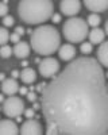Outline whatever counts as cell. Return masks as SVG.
Masks as SVG:
<instances>
[{
  "label": "cell",
  "instance_id": "1",
  "mask_svg": "<svg viewBox=\"0 0 108 135\" xmlns=\"http://www.w3.org/2000/svg\"><path fill=\"white\" fill-rule=\"evenodd\" d=\"M99 60L78 57L46 84L42 114L49 127L62 135L108 132V85Z\"/></svg>",
  "mask_w": 108,
  "mask_h": 135
},
{
  "label": "cell",
  "instance_id": "2",
  "mask_svg": "<svg viewBox=\"0 0 108 135\" xmlns=\"http://www.w3.org/2000/svg\"><path fill=\"white\" fill-rule=\"evenodd\" d=\"M30 45L35 53L47 57L58 51L61 46V35L54 26L39 25L34 31H31Z\"/></svg>",
  "mask_w": 108,
  "mask_h": 135
},
{
  "label": "cell",
  "instance_id": "3",
  "mask_svg": "<svg viewBox=\"0 0 108 135\" xmlns=\"http://www.w3.org/2000/svg\"><path fill=\"white\" fill-rule=\"evenodd\" d=\"M54 4L51 0H20L18 15L27 25H43L51 19Z\"/></svg>",
  "mask_w": 108,
  "mask_h": 135
},
{
  "label": "cell",
  "instance_id": "4",
  "mask_svg": "<svg viewBox=\"0 0 108 135\" xmlns=\"http://www.w3.org/2000/svg\"><path fill=\"white\" fill-rule=\"evenodd\" d=\"M62 34L70 43H81L89 34L88 22L82 18L70 16L62 25Z\"/></svg>",
  "mask_w": 108,
  "mask_h": 135
},
{
  "label": "cell",
  "instance_id": "5",
  "mask_svg": "<svg viewBox=\"0 0 108 135\" xmlns=\"http://www.w3.org/2000/svg\"><path fill=\"white\" fill-rule=\"evenodd\" d=\"M4 115L7 118L11 119H16L18 116H20L24 112V103L20 97L12 95L8 96L4 101H3V107H2Z\"/></svg>",
  "mask_w": 108,
  "mask_h": 135
},
{
  "label": "cell",
  "instance_id": "6",
  "mask_svg": "<svg viewBox=\"0 0 108 135\" xmlns=\"http://www.w3.org/2000/svg\"><path fill=\"white\" fill-rule=\"evenodd\" d=\"M60 62L58 60L50 57H45L39 64H38V70H39V74L45 78H51L54 76H57L60 73Z\"/></svg>",
  "mask_w": 108,
  "mask_h": 135
},
{
  "label": "cell",
  "instance_id": "7",
  "mask_svg": "<svg viewBox=\"0 0 108 135\" xmlns=\"http://www.w3.org/2000/svg\"><path fill=\"white\" fill-rule=\"evenodd\" d=\"M60 9L65 16H76L81 11V2L80 0H61Z\"/></svg>",
  "mask_w": 108,
  "mask_h": 135
},
{
  "label": "cell",
  "instance_id": "8",
  "mask_svg": "<svg viewBox=\"0 0 108 135\" xmlns=\"http://www.w3.org/2000/svg\"><path fill=\"white\" fill-rule=\"evenodd\" d=\"M43 132L42 130V124L35 120L34 118L27 119L26 122H23V124L20 126V134L22 135H41Z\"/></svg>",
  "mask_w": 108,
  "mask_h": 135
},
{
  "label": "cell",
  "instance_id": "9",
  "mask_svg": "<svg viewBox=\"0 0 108 135\" xmlns=\"http://www.w3.org/2000/svg\"><path fill=\"white\" fill-rule=\"evenodd\" d=\"M20 134V127H18L16 123L8 119H0V135H18Z\"/></svg>",
  "mask_w": 108,
  "mask_h": 135
},
{
  "label": "cell",
  "instance_id": "10",
  "mask_svg": "<svg viewBox=\"0 0 108 135\" xmlns=\"http://www.w3.org/2000/svg\"><path fill=\"white\" fill-rule=\"evenodd\" d=\"M58 57L65 61V62H70L74 60L76 57V47L73 46V43H65V45H61L60 49H58Z\"/></svg>",
  "mask_w": 108,
  "mask_h": 135
},
{
  "label": "cell",
  "instance_id": "11",
  "mask_svg": "<svg viewBox=\"0 0 108 135\" xmlns=\"http://www.w3.org/2000/svg\"><path fill=\"white\" fill-rule=\"evenodd\" d=\"M85 7L92 12H105L108 9V0H84Z\"/></svg>",
  "mask_w": 108,
  "mask_h": 135
},
{
  "label": "cell",
  "instance_id": "12",
  "mask_svg": "<svg viewBox=\"0 0 108 135\" xmlns=\"http://www.w3.org/2000/svg\"><path fill=\"white\" fill-rule=\"evenodd\" d=\"M19 84L18 81L15 80L14 77L11 78H6L4 81H2V92L4 95H8V96H12V95H16L19 92Z\"/></svg>",
  "mask_w": 108,
  "mask_h": 135
},
{
  "label": "cell",
  "instance_id": "13",
  "mask_svg": "<svg viewBox=\"0 0 108 135\" xmlns=\"http://www.w3.org/2000/svg\"><path fill=\"white\" fill-rule=\"evenodd\" d=\"M14 49V55L18 58H27L30 55V51H31V45H28L27 42L24 41H19L18 43H15V46L12 47Z\"/></svg>",
  "mask_w": 108,
  "mask_h": 135
},
{
  "label": "cell",
  "instance_id": "14",
  "mask_svg": "<svg viewBox=\"0 0 108 135\" xmlns=\"http://www.w3.org/2000/svg\"><path fill=\"white\" fill-rule=\"evenodd\" d=\"M105 35H107L105 31L101 30L100 27H92V30L88 34V38H89V42L92 45H100L104 42Z\"/></svg>",
  "mask_w": 108,
  "mask_h": 135
},
{
  "label": "cell",
  "instance_id": "15",
  "mask_svg": "<svg viewBox=\"0 0 108 135\" xmlns=\"http://www.w3.org/2000/svg\"><path fill=\"white\" fill-rule=\"evenodd\" d=\"M97 60L104 68H108V41L100 43L99 50H97Z\"/></svg>",
  "mask_w": 108,
  "mask_h": 135
},
{
  "label": "cell",
  "instance_id": "16",
  "mask_svg": "<svg viewBox=\"0 0 108 135\" xmlns=\"http://www.w3.org/2000/svg\"><path fill=\"white\" fill-rule=\"evenodd\" d=\"M20 78L24 84H32L37 80V72L32 69V68L26 66L24 69L20 72Z\"/></svg>",
  "mask_w": 108,
  "mask_h": 135
},
{
  "label": "cell",
  "instance_id": "17",
  "mask_svg": "<svg viewBox=\"0 0 108 135\" xmlns=\"http://www.w3.org/2000/svg\"><path fill=\"white\" fill-rule=\"evenodd\" d=\"M86 22H88V26H91V27H99L100 22H101V18H100V15L97 12H92L88 16V20Z\"/></svg>",
  "mask_w": 108,
  "mask_h": 135
},
{
  "label": "cell",
  "instance_id": "18",
  "mask_svg": "<svg viewBox=\"0 0 108 135\" xmlns=\"http://www.w3.org/2000/svg\"><path fill=\"white\" fill-rule=\"evenodd\" d=\"M12 53H14V49L9 46V45H2L0 46V57L2 58H9L11 55H12Z\"/></svg>",
  "mask_w": 108,
  "mask_h": 135
},
{
  "label": "cell",
  "instance_id": "19",
  "mask_svg": "<svg viewBox=\"0 0 108 135\" xmlns=\"http://www.w3.org/2000/svg\"><path fill=\"white\" fill-rule=\"evenodd\" d=\"M9 37H11V34L8 32L7 27H0V46L8 43L9 42Z\"/></svg>",
  "mask_w": 108,
  "mask_h": 135
},
{
  "label": "cell",
  "instance_id": "20",
  "mask_svg": "<svg viewBox=\"0 0 108 135\" xmlns=\"http://www.w3.org/2000/svg\"><path fill=\"white\" fill-rule=\"evenodd\" d=\"M93 50V45L91 42H81V46H80V51L82 54H91Z\"/></svg>",
  "mask_w": 108,
  "mask_h": 135
},
{
  "label": "cell",
  "instance_id": "21",
  "mask_svg": "<svg viewBox=\"0 0 108 135\" xmlns=\"http://www.w3.org/2000/svg\"><path fill=\"white\" fill-rule=\"evenodd\" d=\"M3 26H4V27L14 26V18L11 16V15H6V16L3 18Z\"/></svg>",
  "mask_w": 108,
  "mask_h": 135
},
{
  "label": "cell",
  "instance_id": "22",
  "mask_svg": "<svg viewBox=\"0 0 108 135\" xmlns=\"http://www.w3.org/2000/svg\"><path fill=\"white\" fill-rule=\"evenodd\" d=\"M6 15H8V6H7L6 3L0 2V16L4 18Z\"/></svg>",
  "mask_w": 108,
  "mask_h": 135
},
{
  "label": "cell",
  "instance_id": "23",
  "mask_svg": "<svg viewBox=\"0 0 108 135\" xmlns=\"http://www.w3.org/2000/svg\"><path fill=\"white\" fill-rule=\"evenodd\" d=\"M24 116L27 118V119H31V118H34L35 116V109L34 108H27V109H24Z\"/></svg>",
  "mask_w": 108,
  "mask_h": 135
},
{
  "label": "cell",
  "instance_id": "24",
  "mask_svg": "<svg viewBox=\"0 0 108 135\" xmlns=\"http://www.w3.org/2000/svg\"><path fill=\"white\" fill-rule=\"evenodd\" d=\"M9 41L12 43H18L20 41V35L18 32H12V34H11V37H9Z\"/></svg>",
  "mask_w": 108,
  "mask_h": 135
},
{
  "label": "cell",
  "instance_id": "25",
  "mask_svg": "<svg viewBox=\"0 0 108 135\" xmlns=\"http://www.w3.org/2000/svg\"><path fill=\"white\" fill-rule=\"evenodd\" d=\"M26 97H27V100H28V101L34 103V101L37 100V93H35V92H32V91H30V92L26 95Z\"/></svg>",
  "mask_w": 108,
  "mask_h": 135
},
{
  "label": "cell",
  "instance_id": "26",
  "mask_svg": "<svg viewBox=\"0 0 108 135\" xmlns=\"http://www.w3.org/2000/svg\"><path fill=\"white\" fill-rule=\"evenodd\" d=\"M51 20H53V23H60L61 22V15L60 14H53Z\"/></svg>",
  "mask_w": 108,
  "mask_h": 135
},
{
  "label": "cell",
  "instance_id": "27",
  "mask_svg": "<svg viewBox=\"0 0 108 135\" xmlns=\"http://www.w3.org/2000/svg\"><path fill=\"white\" fill-rule=\"evenodd\" d=\"M15 32H18L19 35L22 37V35H24V28L22 26H18V27H15Z\"/></svg>",
  "mask_w": 108,
  "mask_h": 135
},
{
  "label": "cell",
  "instance_id": "28",
  "mask_svg": "<svg viewBox=\"0 0 108 135\" xmlns=\"http://www.w3.org/2000/svg\"><path fill=\"white\" fill-rule=\"evenodd\" d=\"M19 92H20V95H27V93H28V91H27V88H26V86L19 88Z\"/></svg>",
  "mask_w": 108,
  "mask_h": 135
},
{
  "label": "cell",
  "instance_id": "29",
  "mask_svg": "<svg viewBox=\"0 0 108 135\" xmlns=\"http://www.w3.org/2000/svg\"><path fill=\"white\" fill-rule=\"evenodd\" d=\"M11 76H12L14 78H18V77H20V72H18V70H12Z\"/></svg>",
  "mask_w": 108,
  "mask_h": 135
},
{
  "label": "cell",
  "instance_id": "30",
  "mask_svg": "<svg viewBox=\"0 0 108 135\" xmlns=\"http://www.w3.org/2000/svg\"><path fill=\"white\" fill-rule=\"evenodd\" d=\"M104 31H105V34L108 35V20L105 22V25H104Z\"/></svg>",
  "mask_w": 108,
  "mask_h": 135
},
{
  "label": "cell",
  "instance_id": "31",
  "mask_svg": "<svg viewBox=\"0 0 108 135\" xmlns=\"http://www.w3.org/2000/svg\"><path fill=\"white\" fill-rule=\"evenodd\" d=\"M6 80V76H4V73H0V81H4Z\"/></svg>",
  "mask_w": 108,
  "mask_h": 135
},
{
  "label": "cell",
  "instance_id": "32",
  "mask_svg": "<svg viewBox=\"0 0 108 135\" xmlns=\"http://www.w3.org/2000/svg\"><path fill=\"white\" fill-rule=\"evenodd\" d=\"M4 100H6V99H4V95H2V93H0V103H3Z\"/></svg>",
  "mask_w": 108,
  "mask_h": 135
},
{
  "label": "cell",
  "instance_id": "33",
  "mask_svg": "<svg viewBox=\"0 0 108 135\" xmlns=\"http://www.w3.org/2000/svg\"><path fill=\"white\" fill-rule=\"evenodd\" d=\"M105 77H107V78H108V72H107V73H105Z\"/></svg>",
  "mask_w": 108,
  "mask_h": 135
},
{
  "label": "cell",
  "instance_id": "34",
  "mask_svg": "<svg viewBox=\"0 0 108 135\" xmlns=\"http://www.w3.org/2000/svg\"><path fill=\"white\" fill-rule=\"evenodd\" d=\"M0 109H2V107H0Z\"/></svg>",
  "mask_w": 108,
  "mask_h": 135
},
{
  "label": "cell",
  "instance_id": "35",
  "mask_svg": "<svg viewBox=\"0 0 108 135\" xmlns=\"http://www.w3.org/2000/svg\"><path fill=\"white\" fill-rule=\"evenodd\" d=\"M107 85H108V84H107Z\"/></svg>",
  "mask_w": 108,
  "mask_h": 135
}]
</instances>
